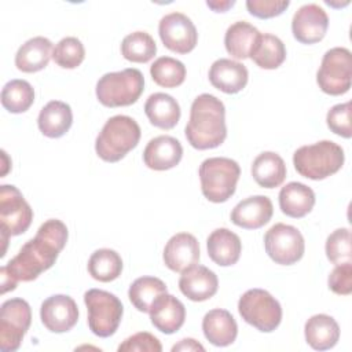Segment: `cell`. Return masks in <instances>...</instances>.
I'll list each match as a JSON object with an SVG mask.
<instances>
[{
	"label": "cell",
	"instance_id": "cell-1",
	"mask_svg": "<svg viewBox=\"0 0 352 352\" xmlns=\"http://www.w3.org/2000/svg\"><path fill=\"white\" fill-rule=\"evenodd\" d=\"M69 231L63 221H44L34 238L29 239L6 265L0 268L1 294L14 290L18 282H32L50 270L67 242Z\"/></svg>",
	"mask_w": 352,
	"mask_h": 352
},
{
	"label": "cell",
	"instance_id": "cell-2",
	"mask_svg": "<svg viewBox=\"0 0 352 352\" xmlns=\"http://www.w3.org/2000/svg\"><path fill=\"white\" fill-rule=\"evenodd\" d=\"M184 133L197 150L219 147L227 138L224 103L210 94L198 95L191 103Z\"/></svg>",
	"mask_w": 352,
	"mask_h": 352
},
{
	"label": "cell",
	"instance_id": "cell-3",
	"mask_svg": "<svg viewBox=\"0 0 352 352\" xmlns=\"http://www.w3.org/2000/svg\"><path fill=\"white\" fill-rule=\"evenodd\" d=\"M140 126L129 116H113L102 126L95 140L98 157L106 162L122 160L140 140Z\"/></svg>",
	"mask_w": 352,
	"mask_h": 352
},
{
	"label": "cell",
	"instance_id": "cell-4",
	"mask_svg": "<svg viewBox=\"0 0 352 352\" xmlns=\"http://www.w3.org/2000/svg\"><path fill=\"white\" fill-rule=\"evenodd\" d=\"M345 161L344 150L333 140H319L298 147L293 154L296 170L311 180H323L337 173Z\"/></svg>",
	"mask_w": 352,
	"mask_h": 352
},
{
	"label": "cell",
	"instance_id": "cell-5",
	"mask_svg": "<svg viewBox=\"0 0 352 352\" xmlns=\"http://www.w3.org/2000/svg\"><path fill=\"white\" fill-rule=\"evenodd\" d=\"M198 175L204 197L210 202L221 204L234 195L241 168L231 158L212 157L202 161Z\"/></svg>",
	"mask_w": 352,
	"mask_h": 352
},
{
	"label": "cell",
	"instance_id": "cell-6",
	"mask_svg": "<svg viewBox=\"0 0 352 352\" xmlns=\"http://www.w3.org/2000/svg\"><path fill=\"white\" fill-rule=\"evenodd\" d=\"M144 89V77L139 69L128 67L121 72L103 74L96 82V98L106 107L133 104Z\"/></svg>",
	"mask_w": 352,
	"mask_h": 352
},
{
	"label": "cell",
	"instance_id": "cell-7",
	"mask_svg": "<svg viewBox=\"0 0 352 352\" xmlns=\"http://www.w3.org/2000/svg\"><path fill=\"white\" fill-rule=\"evenodd\" d=\"M84 302L88 311L89 330L100 338L113 336L124 315V307L120 298L102 289H89L84 293Z\"/></svg>",
	"mask_w": 352,
	"mask_h": 352
},
{
	"label": "cell",
	"instance_id": "cell-8",
	"mask_svg": "<svg viewBox=\"0 0 352 352\" xmlns=\"http://www.w3.org/2000/svg\"><path fill=\"white\" fill-rule=\"evenodd\" d=\"M241 318L258 331L271 333L282 320V307L279 301L264 289H249L238 301Z\"/></svg>",
	"mask_w": 352,
	"mask_h": 352
},
{
	"label": "cell",
	"instance_id": "cell-9",
	"mask_svg": "<svg viewBox=\"0 0 352 352\" xmlns=\"http://www.w3.org/2000/svg\"><path fill=\"white\" fill-rule=\"evenodd\" d=\"M33 209L22 192L10 184L0 186V232L3 242L1 257L6 254L8 238L23 234L32 224Z\"/></svg>",
	"mask_w": 352,
	"mask_h": 352
},
{
	"label": "cell",
	"instance_id": "cell-10",
	"mask_svg": "<svg viewBox=\"0 0 352 352\" xmlns=\"http://www.w3.org/2000/svg\"><path fill=\"white\" fill-rule=\"evenodd\" d=\"M352 55L345 47H334L324 52L316 73L319 88L331 96L344 95L351 88Z\"/></svg>",
	"mask_w": 352,
	"mask_h": 352
},
{
	"label": "cell",
	"instance_id": "cell-11",
	"mask_svg": "<svg viewBox=\"0 0 352 352\" xmlns=\"http://www.w3.org/2000/svg\"><path fill=\"white\" fill-rule=\"evenodd\" d=\"M30 323L32 309L26 300L15 297L4 301L0 309V351H16Z\"/></svg>",
	"mask_w": 352,
	"mask_h": 352
},
{
	"label": "cell",
	"instance_id": "cell-12",
	"mask_svg": "<svg viewBox=\"0 0 352 352\" xmlns=\"http://www.w3.org/2000/svg\"><path fill=\"white\" fill-rule=\"evenodd\" d=\"M264 248L272 261L280 265H292L301 260L305 250L302 234L285 223L274 224L264 235Z\"/></svg>",
	"mask_w": 352,
	"mask_h": 352
},
{
	"label": "cell",
	"instance_id": "cell-13",
	"mask_svg": "<svg viewBox=\"0 0 352 352\" xmlns=\"http://www.w3.org/2000/svg\"><path fill=\"white\" fill-rule=\"evenodd\" d=\"M158 34L162 44L176 54L191 52L198 41L195 25L182 12H170L162 16L158 23Z\"/></svg>",
	"mask_w": 352,
	"mask_h": 352
},
{
	"label": "cell",
	"instance_id": "cell-14",
	"mask_svg": "<svg viewBox=\"0 0 352 352\" xmlns=\"http://www.w3.org/2000/svg\"><path fill=\"white\" fill-rule=\"evenodd\" d=\"M329 28V16L318 4H304L293 15L292 33L301 44H315L323 40Z\"/></svg>",
	"mask_w": 352,
	"mask_h": 352
},
{
	"label": "cell",
	"instance_id": "cell-15",
	"mask_svg": "<svg viewBox=\"0 0 352 352\" xmlns=\"http://www.w3.org/2000/svg\"><path fill=\"white\" fill-rule=\"evenodd\" d=\"M40 319L51 333H66L78 320L77 304L70 296L54 294L43 301Z\"/></svg>",
	"mask_w": 352,
	"mask_h": 352
},
{
	"label": "cell",
	"instance_id": "cell-16",
	"mask_svg": "<svg viewBox=\"0 0 352 352\" xmlns=\"http://www.w3.org/2000/svg\"><path fill=\"white\" fill-rule=\"evenodd\" d=\"M217 275L205 265L194 264L184 270L179 279L180 292L191 301H206L217 293Z\"/></svg>",
	"mask_w": 352,
	"mask_h": 352
},
{
	"label": "cell",
	"instance_id": "cell-17",
	"mask_svg": "<svg viewBox=\"0 0 352 352\" xmlns=\"http://www.w3.org/2000/svg\"><path fill=\"white\" fill-rule=\"evenodd\" d=\"M162 258L170 271L183 272L199 261V242L192 234H175L166 242Z\"/></svg>",
	"mask_w": 352,
	"mask_h": 352
},
{
	"label": "cell",
	"instance_id": "cell-18",
	"mask_svg": "<svg viewBox=\"0 0 352 352\" xmlns=\"http://www.w3.org/2000/svg\"><path fill=\"white\" fill-rule=\"evenodd\" d=\"M274 213L272 202L265 195H253L239 201L232 212L231 221L245 230H257L265 226Z\"/></svg>",
	"mask_w": 352,
	"mask_h": 352
},
{
	"label": "cell",
	"instance_id": "cell-19",
	"mask_svg": "<svg viewBox=\"0 0 352 352\" xmlns=\"http://www.w3.org/2000/svg\"><path fill=\"white\" fill-rule=\"evenodd\" d=\"M183 157L180 142L169 135L151 139L143 151L144 165L153 170H168L175 168Z\"/></svg>",
	"mask_w": 352,
	"mask_h": 352
},
{
	"label": "cell",
	"instance_id": "cell-20",
	"mask_svg": "<svg viewBox=\"0 0 352 352\" xmlns=\"http://www.w3.org/2000/svg\"><path fill=\"white\" fill-rule=\"evenodd\" d=\"M148 314L153 326L164 334L176 333L186 320L184 304L168 292L153 302Z\"/></svg>",
	"mask_w": 352,
	"mask_h": 352
},
{
	"label": "cell",
	"instance_id": "cell-21",
	"mask_svg": "<svg viewBox=\"0 0 352 352\" xmlns=\"http://www.w3.org/2000/svg\"><path fill=\"white\" fill-rule=\"evenodd\" d=\"M248 78L246 66L228 58L214 60L209 69L210 84L224 94H238L246 87Z\"/></svg>",
	"mask_w": 352,
	"mask_h": 352
},
{
	"label": "cell",
	"instance_id": "cell-22",
	"mask_svg": "<svg viewBox=\"0 0 352 352\" xmlns=\"http://www.w3.org/2000/svg\"><path fill=\"white\" fill-rule=\"evenodd\" d=\"M208 256L220 267L236 264L242 252L239 236L228 228H216L206 239Z\"/></svg>",
	"mask_w": 352,
	"mask_h": 352
},
{
	"label": "cell",
	"instance_id": "cell-23",
	"mask_svg": "<svg viewBox=\"0 0 352 352\" xmlns=\"http://www.w3.org/2000/svg\"><path fill=\"white\" fill-rule=\"evenodd\" d=\"M202 331L205 338L214 346H228L238 336V324L227 309L214 308L205 314Z\"/></svg>",
	"mask_w": 352,
	"mask_h": 352
},
{
	"label": "cell",
	"instance_id": "cell-24",
	"mask_svg": "<svg viewBox=\"0 0 352 352\" xmlns=\"http://www.w3.org/2000/svg\"><path fill=\"white\" fill-rule=\"evenodd\" d=\"M52 43L47 37L36 36L25 41L15 54V66L23 73L43 70L52 58Z\"/></svg>",
	"mask_w": 352,
	"mask_h": 352
},
{
	"label": "cell",
	"instance_id": "cell-25",
	"mask_svg": "<svg viewBox=\"0 0 352 352\" xmlns=\"http://www.w3.org/2000/svg\"><path fill=\"white\" fill-rule=\"evenodd\" d=\"M279 208L283 214L301 219L307 216L315 205V192L311 187L300 182H290L279 191Z\"/></svg>",
	"mask_w": 352,
	"mask_h": 352
},
{
	"label": "cell",
	"instance_id": "cell-26",
	"mask_svg": "<svg viewBox=\"0 0 352 352\" xmlns=\"http://www.w3.org/2000/svg\"><path fill=\"white\" fill-rule=\"evenodd\" d=\"M307 344L315 351H327L336 346L340 338V326L336 319L326 314L311 316L304 326Z\"/></svg>",
	"mask_w": 352,
	"mask_h": 352
},
{
	"label": "cell",
	"instance_id": "cell-27",
	"mask_svg": "<svg viewBox=\"0 0 352 352\" xmlns=\"http://www.w3.org/2000/svg\"><path fill=\"white\" fill-rule=\"evenodd\" d=\"M73 124L72 107L62 100L48 102L38 113L37 125L40 132L51 139L62 138Z\"/></svg>",
	"mask_w": 352,
	"mask_h": 352
},
{
	"label": "cell",
	"instance_id": "cell-28",
	"mask_svg": "<svg viewBox=\"0 0 352 352\" xmlns=\"http://www.w3.org/2000/svg\"><path fill=\"white\" fill-rule=\"evenodd\" d=\"M144 113L151 125L161 129H172L176 126L182 114L177 100L164 92H155L147 98Z\"/></svg>",
	"mask_w": 352,
	"mask_h": 352
},
{
	"label": "cell",
	"instance_id": "cell-29",
	"mask_svg": "<svg viewBox=\"0 0 352 352\" xmlns=\"http://www.w3.org/2000/svg\"><path fill=\"white\" fill-rule=\"evenodd\" d=\"M252 176L260 187H279L286 177V164L279 154L264 151L254 158L252 164Z\"/></svg>",
	"mask_w": 352,
	"mask_h": 352
},
{
	"label": "cell",
	"instance_id": "cell-30",
	"mask_svg": "<svg viewBox=\"0 0 352 352\" xmlns=\"http://www.w3.org/2000/svg\"><path fill=\"white\" fill-rule=\"evenodd\" d=\"M260 34L258 29L246 21L234 22L224 34L226 50L235 59L250 58Z\"/></svg>",
	"mask_w": 352,
	"mask_h": 352
},
{
	"label": "cell",
	"instance_id": "cell-31",
	"mask_svg": "<svg viewBox=\"0 0 352 352\" xmlns=\"http://www.w3.org/2000/svg\"><path fill=\"white\" fill-rule=\"evenodd\" d=\"M252 60L261 69H278L286 59V48L283 41L274 34H260L252 54Z\"/></svg>",
	"mask_w": 352,
	"mask_h": 352
},
{
	"label": "cell",
	"instance_id": "cell-32",
	"mask_svg": "<svg viewBox=\"0 0 352 352\" xmlns=\"http://www.w3.org/2000/svg\"><path fill=\"white\" fill-rule=\"evenodd\" d=\"M166 292V285L160 278L140 276L129 286L128 297L138 311L148 314L153 302Z\"/></svg>",
	"mask_w": 352,
	"mask_h": 352
},
{
	"label": "cell",
	"instance_id": "cell-33",
	"mask_svg": "<svg viewBox=\"0 0 352 352\" xmlns=\"http://www.w3.org/2000/svg\"><path fill=\"white\" fill-rule=\"evenodd\" d=\"M89 275L99 282H111L122 272V258L113 249H98L88 260Z\"/></svg>",
	"mask_w": 352,
	"mask_h": 352
},
{
	"label": "cell",
	"instance_id": "cell-34",
	"mask_svg": "<svg viewBox=\"0 0 352 352\" xmlns=\"http://www.w3.org/2000/svg\"><path fill=\"white\" fill-rule=\"evenodd\" d=\"M34 102V89L26 80H11L1 89L3 107L14 114L25 113Z\"/></svg>",
	"mask_w": 352,
	"mask_h": 352
},
{
	"label": "cell",
	"instance_id": "cell-35",
	"mask_svg": "<svg viewBox=\"0 0 352 352\" xmlns=\"http://www.w3.org/2000/svg\"><path fill=\"white\" fill-rule=\"evenodd\" d=\"M155 52L157 44L147 32L129 33L121 43V54L129 62L147 63L154 58Z\"/></svg>",
	"mask_w": 352,
	"mask_h": 352
},
{
	"label": "cell",
	"instance_id": "cell-36",
	"mask_svg": "<svg viewBox=\"0 0 352 352\" xmlns=\"http://www.w3.org/2000/svg\"><path fill=\"white\" fill-rule=\"evenodd\" d=\"M150 74L157 85L164 88H176L184 82L186 66L175 58L161 56L150 66Z\"/></svg>",
	"mask_w": 352,
	"mask_h": 352
},
{
	"label": "cell",
	"instance_id": "cell-37",
	"mask_svg": "<svg viewBox=\"0 0 352 352\" xmlns=\"http://www.w3.org/2000/svg\"><path fill=\"white\" fill-rule=\"evenodd\" d=\"M85 58V48L77 37H63L52 51L54 62L63 69H76Z\"/></svg>",
	"mask_w": 352,
	"mask_h": 352
},
{
	"label": "cell",
	"instance_id": "cell-38",
	"mask_svg": "<svg viewBox=\"0 0 352 352\" xmlns=\"http://www.w3.org/2000/svg\"><path fill=\"white\" fill-rule=\"evenodd\" d=\"M324 250L329 261L336 265L352 261V242L349 228H337L333 231L326 239Z\"/></svg>",
	"mask_w": 352,
	"mask_h": 352
},
{
	"label": "cell",
	"instance_id": "cell-39",
	"mask_svg": "<svg viewBox=\"0 0 352 352\" xmlns=\"http://www.w3.org/2000/svg\"><path fill=\"white\" fill-rule=\"evenodd\" d=\"M326 122L329 129L345 139L352 136L351 128V102L334 104L326 116Z\"/></svg>",
	"mask_w": 352,
	"mask_h": 352
},
{
	"label": "cell",
	"instance_id": "cell-40",
	"mask_svg": "<svg viewBox=\"0 0 352 352\" xmlns=\"http://www.w3.org/2000/svg\"><path fill=\"white\" fill-rule=\"evenodd\" d=\"M118 352H161L162 345L157 337L147 331H139L118 345Z\"/></svg>",
	"mask_w": 352,
	"mask_h": 352
},
{
	"label": "cell",
	"instance_id": "cell-41",
	"mask_svg": "<svg viewBox=\"0 0 352 352\" xmlns=\"http://www.w3.org/2000/svg\"><path fill=\"white\" fill-rule=\"evenodd\" d=\"M329 289L340 296L352 293V261H346L334 267L329 275Z\"/></svg>",
	"mask_w": 352,
	"mask_h": 352
},
{
	"label": "cell",
	"instance_id": "cell-42",
	"mask_svg": "<svg viewBox=\"0 0 352 352\" xmlns=\"http://www.w3.org/2000/svg\"><path fill=\"white\" fill-rule=\"evenodd\" d=\"M289 0H248L246 8L250 15L268 19L280 15L289 7Z\"/></svg>",
	"mask_w": 352,
	"mask_h": 352
},
{
	"label": "cell",
	"instance_id": "cell-43",
	"mask_svg": "<svg viewBox=\"0 0 352 352\" xmlns=\"http://www.w3.org/2000/svg\"><path fill=\"white\" fill-rule=\"evenodd\" d=\"M176 351H205V348L194 338H184L172 346V352Z\"/></svg>",
	"mask_w": 352,
	"mask_h": 352
},
{
	"label": "cell",
	"instance_id": "cell-44",
	"mask_svg": "<svg viewBox=\"0 0 352 352\" xmlns=\"http://www.w3.org/2000/svg\"><path fill=\"white\" fill-rule=\"evenodd\" d=\"M235 4L234 0H208L206 6L212 8L214 12H226Z\"/></svg>",
	"mask_w": 352,
	"mask_h": 352
}]
</instances>
